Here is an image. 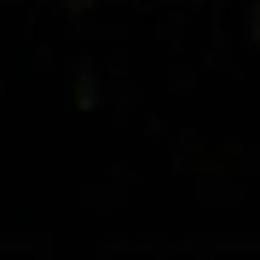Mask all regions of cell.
Segmentation results:
<instances>
[{
	"mask_svg": "<svg viewBox=\"0 0 260 260\" xmlns=\"http://www.w3.org/2000/svg\"><path fill=\"white\" fill-rule=\"evenodd\" d=\"M254 35H260V0H254Z\"/></svg>",
	"mask_w": 260,
	"mask_h": 260,
	"instance_id": "obj_1",
	"label": "cell"
}]
</instances>
